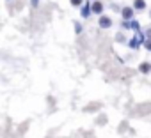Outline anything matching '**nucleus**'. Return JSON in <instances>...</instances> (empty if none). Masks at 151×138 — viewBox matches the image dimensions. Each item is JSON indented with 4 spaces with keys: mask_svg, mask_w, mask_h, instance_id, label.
<instances>
[{
    "mask_svg": "<svg viewBox=\"0 0 151 138\" xmlns=\"http://www.w3.org/2000/svg\"><path fill=\"white\" fill-rule=\"evenodd\" d=\"M100 25H101V27H109V25H110V20H109V18H101V20H100Z\"/></svg>",
    "mask_w": 151,
    "mask_h": 138,
    "instance_id": "f257e3e1",
    "label": "nucleus"
},
{
    "mask_svg": "<svg viewBox=\"0 0 151 138\" xmlns=\"http://www.w3.org/2000/svg\"><path fill=\"white\" fill-rule=\"evenodd\" d=\"M135 7L137 9H144V0H135Z\"/></svg>",
    "mask_w": 151,
    "mask_h": 138,
    "instance_id": "f03ea898",
    "label": "nucleus"
},
{
    "mask_svg": "<svg viewBox=\"0 0 151 138\" xmlns=\"http://www.w3.org/2000/svg\"><path fill=\"white\" fill-rule=\"evenodd\" d=\"M123 16L124 18H130L132 16V9H123Z\"/></svg>",
    "mask_w": 151,
    "mask_h": 138,
    "instance_id": "7ed1b4c3",
    "label": "nucleus"
},
{
    "mask_svg": "<svg viewBox=\"0 0 151 138\" xmlns=\"http://www.w3.org/2000/svg\"><path fill=\"white\" fill-rule=\"evenodd\" d=\"M140 69H142L144 73H147V71H149V65H147V64H144V65H140Z\"/></svg>",
    "mask_w": 151,
    "mask_h": 138,
    "instance_id": "20e7f679",
    "label": "nucleus"
},
{
    "mask_svg": "<svg viewBox=\"0 0 151 138\" xmlns=\"http://www.w3.org/2000/svg\"><path fill=\"white\" fill-rule=\"evenodd\" d=\"M100 11H101V4H96L94 6V13H100Z\"/></svg>",
    "mask_w": 151,
    "mask_h": 138,
    "instance_id": "39448f33",
    "label": "nucleus"
},
{
    "mask_svg": "<svg viewBox=\"0 0 151 138\" xmlns=\"http://www.w3.org/2000/svg\"><path fill=\"white\" fill-rule=\"evenodd\" d=\"M71 2H73L75 6H78V4H80V0H71Z\"/></svg>",
    "mask_w": 151,
    "mask_h": 138,
    "instance_id": "423d86ee",
    "label": "nucleus"
},
{
    "mask_svg": "<svg viewBox=\"0 0 151 138\" xmlns=\"http://www.w3.org/2000/svg\"><path fill=\"white\" fill-rule=\"evenodd\" d=\"M147 48H149V50H151V43H147Z\"/></svg>",
    "mask_w": 151,
    "mask_h": 138,
    "instance_id": "0eeeda50",
    "label": "nucleus"
}]
</instances>
